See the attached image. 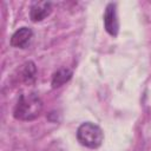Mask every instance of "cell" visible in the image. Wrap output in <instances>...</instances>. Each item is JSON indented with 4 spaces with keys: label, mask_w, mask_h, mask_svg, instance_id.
<instances>
[{
    "label": "cell",
    "mask_w": 151,
    "mask_h": 151,
    "mask_svg": "<svg viewBox=\"0 0 151 151\" xmlns=\"http://www.w3.org/2000/svg\"><path fill=\"white\" fill-rule=\"evenodd\" d=\"M77 139L78 142L90 149H97L101 145L104 140V134L101 129L90 122L83 123L77 130Z\"/></svg>",
    "instance_id": "obj_2"
},
{
    "label": "cell",
    "mask_w": 151,
    "mask_h": 151,
    "mask_svg": "<svg viewBox=\"0 0 151 151\" xmlns=\"http://www.w3.org/2000/svg\"><path fill=\"white\" fill-rule=\"evenodd\" d=\"M42 110V100L37 93L21 94L14 107L13 116L19 120H33Z\"/></svg>",
    "instance_id": "obj_1"
},
{
    "label": "cell",
    "mask_w": 151,
    "mask_h": 151,
    "mask_svg": "<svg viewBox=\"0 0 151 151\" xmlns=\"http://www.w3.org/2000/svg\"><path fill=\"white\" fill-rule=\"evenodd\" d=\"M35 73H37V68H35L34 63L27 61L24 65V68H22V78H24V80L25 81H28V83L32 81V80H34Z\"/></svg>",
    "instance_id": "obj_7"
},
{
    "label": "cell",
    "mask_w": 151,
    "mask_h": 151,
    "mask_svg": "<svg viewBox=\"0 0 151 151\" xmlns=\"http://www.w3.org/2000/svg\"><path fill=\"white\" fill-rule=\"evenodd\" d=\"M32 35H33V32L31 28L28 27H21L19 29H17L12 38H11V45L13 47H19V48H25L31 39H32Z\"/></svg>",
    "instance_id": "obj_5"
},
{
    "label": "cell",
    "mask_w": 151,
    "mask_h": 151,
    "mask_svg": "<svg viewBox=\"0 0 151 151\" xmlns=\"http://www.w3.org/2000/svg\"><path fill=\"white\" fill-rule=\"evenodd\" d=\"M52 12V4L48 1H39V2H34L29 9V17L32 19V21L37 22V21H41L44 20L46 17L50 15V13Z\"/></svg>",
    "instance_id": "obj_4"
},
{
    "label": "cell",
    "mask_w": 151,
    "mask_h": 151,
    "mask_svg": "<svg viewBox=\"0 0 151 151\" xmlns=\"http://www.w3.org/2000/svg\"><path fill=\"white\" fill-rule=\"evenodd\" d=\"M104 27L110 35L116 37L118 34L119 21H118L117 11H116V4L113 2H110L106 6L105 13H104Z\"/></svg>",
    "instance_id": "obj_3"
},
{
    "label": "cell",
    "mask_w": 151,
    "mask_h": 151,
    "mask_svg": "<svg viewBox=\"0 0 151 151\" xmlns=\"http://www.w3.org/2000/svg\"><path fill=\"white\" fill-rule=\"evenodd\" d=\"M72 74H73V72L70 68H66V67L59 68L52 76V87H54V88L60 87L61 85H64L72 78Z\"/></svg>",
    "instance_id": "obj_6"
}]
</instances>
